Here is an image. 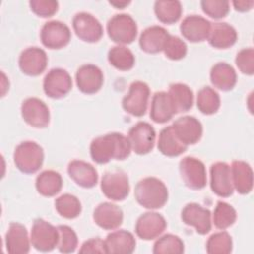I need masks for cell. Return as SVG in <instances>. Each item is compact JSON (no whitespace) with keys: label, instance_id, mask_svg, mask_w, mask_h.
<instances>
[{"label":"cell","instance_id":"13","mask_svg":"<svg viewBox=\"0 0 254 254\" xmlns=\"http://www.w3.org/2000/svg\"><path fill=\"white\" fill-rule=\"evenodd\" d=\"M21 114L24 121L35 128H45L50 123L49 107L37 97H29L23 101Z\"/></svg>","mask_w":254,"mask_h":254},{"label":"cell","instance_id":"16","mask_svg":"<svg viewBox=\"0 0 254 254\" xmlns=\"http://www.w3.org/2000/svg\"><path fill=\"white\" fill-rule=\"evenodd\" d=\"M210 188L221 197L230 196L233 191L230 167L225 162H216L210 167Z\"/></svg>","mask_w":254,"mask_h":254},{"label":"cell","instance_id":"46","mask_svg":"<svg viewBox=\"0 0 254 254\" xmlns=\"http://www.w3.org/2000/svg\"><path fill=\"white\" fill-rule=\"evenodd\" d=\"M232 4H233L235 10H237L239 12H246V11H249L253 7L254 1H252V0H250V1H245V0L233 1Z\"/></svg>","mask_w":254,"mask_h":254},{"label":"cell","instance_id":"9","mask_svg":"<svg viewBox=\"0 0 254 254\" xmlns=\"http://www.w3.org/2000/svg\"><path fill=\"white\" fill-rule=\"evenodd\" d=\"M156 132L151 124L140 121L136 123L128 132V140L131 149L138 155L150 153L155 144Z\"/></svg>","mask_w":254,"mask_h":254},{"label":"cell","instance_id":"3","mask_svg":"<svg viewBox=\"0 0 254 254\" xmlns=\"http://www.w3.org/2000/svg\"><path fill=\"white\" fill-rule=\"evenodd\" d=\"M43 162V148L34 141H24L14 151V163L22 173H36L42 167Z\"/></svg>","mask_w":254,"mask_h":254},{"label":"cell","instance_id":"43","mask_svg":"<svg viewBox=\"0 0 254 254\" xmlns=\"http://www.w3.org/2000/svg\"><path fill=\"white\" fill-rule=\"evenodd\" d=\"M235 64L242 73L252 75L254 73V50L252 48L240 50L236 55Z\"/></svg>","mask_w":254,"mask_h":254},{"label":"cell","instance_id":"10","mask_svg":"<svg viewBox=\"0 0 254 254\" xmlns=\"http://www.w3.org/2000/svg\"><path fill=\"white\" fill-rule=\"evenodd\" d=\"M71 76L64 68H52L44 77L43 88L51 98L58 99L65 96L71 90Z\"/></svg>","mask_w":254,"mask_h":254},{"label":"cell","instance_id":"27","mask_svg":"<svg viewBox=\"0 0 254 254\" xmlns=\"http://www.w3.org/2000/svg\"><path fill=\"white\" fill-rule=\"evenodd\" d=\"M233 188L241 194L249 193L253 188V171L244 161H233L230 167Z\"/></svg>","mask_w":254,"mask_h":254},{"label":"cell","instance_id":"6","mask_svg":"<svg viewBox=\"0 0 254 254\" xmlns=\"http://www.w3.org/2000/svg\"><path fill=\"white\" fill-rule=\"evenodd\" d=\"M150 88L144 81H133L129 86L128 93L122 99L123 109L136 117H141L146 113Z\"/></svg>","mask_w":254,"mask_h":254},{"label":"cell","instance_id":"32","mask_svg":"<svg viewBox=\"0 0 254 254\" xmlns=\"http://www.w3.org/2000/svg\"><path fill=\"white\" fill-rule=\"evenodd\" d=\"M174 103L177 113L186 112L192 107L193 93L192 90L185 83H173L168 91Z\"/></svg>","mask_w":254,"mask_h":254},{"label":"cell","instance_id":"36","mask_svg":"<svg viewBox=\"0 0 254 254\" xmlns=\"http://www.w3.org/2000/svg\"><path fill=\"white\" fill-rule=\"evenodd\" d=\"M55 207L61 216L67 219H73L81 212V203L79 199L70 193H64L56 198Z\"/></svg>","mask_w":254,"mask_h":254},{"label":"cell","instance_id":"21","mask_svg":"<svg viewBox=\"0 0 254 254\" xmlns=\"http://www.w3.org/2000/svg\"><path fill=\"white\" fill-rule=\"evenodd\" d=\"M93 220L105 230L118 228L123 221L122 209L112 202H101L93 211Z\"/></svg>","mask_w":254,"mask_h":254},{"label":"cell","instance_id":"35","mask_svg":"<svg viewBox=\"0 0 254 254\" xmlns=\"http://www.w3.org/2000/svg\"><path fill=\"white\" fill-rule=\"evenodd\" d=\"M196 106L198 110L205 114L211 115L220 107L219 94L210 86H204L197 92Z\"/></svg>","mask_w":254,"mask_h":254},{"label":"cell","instance_id":"19","mask_svg":"<svg viewBox=\"0 0 254 254\" xmlns=\"http://www.w3.org/2000/svg\"><path fill=\"white\" fill-rule=\"evenodd\" d=\"M76 85L85 94L96 93L103 84V73L101 69L91 64H83L76 70Z\"/></svg>","mask_w":254,"mask_h":254},{"label":"cell","instance_id":"47","mask_svg":"<svg viewBox=\"0 0 254 254\" xmlns=\"http://www.w3.org/2000/svg\"><path fill=\"white\" fill-rule=\"evenodd\" d=\"M109 3L117 9H123L126 5L130 3V1H109Z\"/></svg>","mask_w":254,"mask_h":254},{"label":"cell","instance_id":"5","mask_svg":"<svg viewBox=\"0 0 254 254\" xmlns=\"http://www.w3.org/2000/svg\"><path fill=\"white\" fill-rule=\"evenodd\" d=\"M100 188L107 198L115 201L123 200L130 190L128 176L122 170L107 171L102 176Z\"/></svg>","mask_w":254,"mask_h":254},{"label":"cell","instance_id":"2","mask_svg":"<svg viewBox=\"0 0 254 254\" xmlns=\"http://www.w3.org/2000/svg\"><path fill=\"white\" fill-rule=\"evenodd\" d=\"M134 194L138 203L148 209L163 207L169 196L166 185L155 177H147L140 180L135 187Z\"/></svg>","mask_w":254,"mask_h":254},{"label":"cell","instance_id":"25","mask_svg":"<svg viewBox=\"0 0 254 254\" xmlns=\"http://www.w3.org/2000/svg\"><path fill=\"white\" fill-rule=\"evenodd\" d=\"M177 113L171 96L166 91H157L153 95L150 117L156 123H166Z\"/></svg>","mask_w":254,"mask_h":254},{"label":"cell","instance_id":"24","mask_svg":"<svg viewBox=\"0 0 254 254\" xmlns=\"http://www.w3.org/2000/svg\"><path fill=\"white\" fill-rule=\"evenodd\" d=\"M170 34L161 26H151L146 28L140 35L139 45L142 51L148 54H157L164 50Z\"/></svg>","mask_w":254,"mask_h":254},{"label":"cell","instance_id":"44","mask_svg":"<svg viewBox=\"0 0 254 254\" xmlns=\"http://www.w3.org/2000/svg\"><path fill=\"white\" fill-rule=\"evenodd\" d=\"M31 10L43 18L52 17L59 8L58 1L55 0H32L30 1Z\"/></svg>","mask_w":254,"mask_h":254},{"label":"cell","instance_id":"38","mask_svg":"<svg viewBox=\"0 0 254 254\" xmlns=\"http://www.w3.org/2000/svg\"><path fill=\"white\" fill-rule=\"evenodd\" d=\"M185 250L183 240L174 234L161 236L154 244L153 253L155 254H181Z\"/></svg>","mask_w":254,"mask_h":254},{"label":"cell","instance_id":"4","mask_svg":"<svg viewBox=\"0 0 254 254\" xmlns=\"http://www.w3.org/2000/svg\"><path fill=\"white\" fill-rule=\"evenodd\" d=\"M107 34L117 44H130L137 36V24L129 14H116L107 22Z\"/></svg>","mask_w":254,"mask_h":254},{"label":"cell","instance_id":"34","mask_svg":"<svg viewBox=\"0 0 254 254\" xmlns=\"http://www.w3.org/2000/svg\"><path fill=\"white\" fill-rule=\"evenodd\" d=\"M107 58L110 64L119 70H129L135 64V57L132 51L122 45L112 47Z\"/></svg>","mask_w":254,"mask_h":254},{"label":"cell","instance_id":"14","mask_svg":"<svg viewBox=\"0 0 254 254\" xmlns=\"http://www.w3.org/2000/svg\"><path fill=\"white\" fill-rule=\"evenodd\" d=\"M181 217L184 223L193 226L198 234L204 235L211 230V213L198 203H188L182 210Z\"/></svg>","mask_w":254,"mask_h":254},{"label":"cell","instance_id":"29","mask_svg":"<svg viewBox=\"0 0 254 254\" xmlns=\"http://www.w3.org/2000/svg\"><path fill=\"white\" fill-rule=\"evenodd\" d=\"M237 80L235 69L227 63H217L210 69V81L214 87L222 90H231Z\"/></svg>","mask_w":254,"mask_h":254},{"label":"cell","instance_id":"26","mask_svg":"<svg viewBox=\"0 0 254 254\" xmlns=\"http://www.w3.org/2000/svg\"><path fill=\"white\" fill-rule=\"evenodd\" d=\"M106 253L130 254L135 250L136 240L134 235L124 229L109 233L104 240Z\"/></svg>","mask_w":254,"mask_h":254},{"label":"cell","instance_id":"31","mask_svg":"<svg viewBox=\"0 0 254 254\" xmlns=\"http://www.w3.org/2000/svg\"><path fill=\"white\" fill-rule=\"evenodd\" d=\"M63 187V179L60 173L46 170L36 178V189L44 196H54L59 193Z\"/></svg>","mask_w":254,"mask_h":254},{"label":"cell","instance_id":"20","mask_svg":"<svg viewBox=\"0 0 254 254\" xmlns=\"http://www.w3.org/2000/svg\"><path fill=\"white\" fill-rule=\"evenodd\" d=\"M211 23L198 15H189L181 23L180 30L183 37L190 42L198 43L208 38Z\"/></svg>","mask_w":254,"mask_h":254},{"label":"cell","instance_id":"18","mask_svg":"<svg viewBox=\"0 0 254 254\" xmlns=\"http://www.w3.org/2000/svg\"><path fill=\"white\" fill-rule=\"evenodd\" d=\"M172 126L179 140L187 146L197 143L202 136V125L193 116L180 117L174 121Z\"/></svg>","mask_w":254,"mask_h":254},{"label":"cell","instance_id":"23","mask_svg":"<svg viewBox=\"0 0 254 254\" xmlns=\"http://www.w3.org/2000/svg\"><path fill=\"white\" fill-rule=\"evenodd\" d=\"M31 239L28 236L26 227L18 222L9 225L5 237L6 249L12 254H25L30 251Z\"/></svg>","mask_w":254,"mask_h":254},{"label":"cell","instance_id":"28","mask_svg":"<svg viewBox=\"0 0 254 254\" xmlns=\"http://www.w3.org/2000/svg\"><path fill=\"white\" fill-rule=\"evenodd\" d=\"M207 40L209 45L215 49H227L236 43L237 33L227 23H214L211 25Z\"/></svg>","mask_w":254,"mask_h":254},{"label":"cell","instance_id":"22","mask_svg":"<svg viewBox=\"0 0 254 254\" xmlns=\"http://www.w3.org/2000/svg\"><path fill=\"white\" fill-rule=\"evenodd\" d=\"M67 173L76 185L85 189L93 188L98 181V175L95 168L91 164L81 160H73L69 162Z\"/></svg>","mask_w":254,"mask_h":254},{"label":"cell","instance_id":"30","mask_svg":"<svg viewBox=\"0 0 254 254\" xmlns=\"http://www.w3.org/2000/svg\"><path fill=\"white\" fill-rule=\"evenodd\" d=\"M158 149L167 157H178L188 149V146L179 140L174 132L173 126L170 125L161 130L158 140Z\"/></svg>","mask_w":254,"mask_h":254},{"label":"cell","instance_id":"8","mask_svg":"<svg viewBox=\"0 0 254 254\" xmlns=\"http://www.w3.org/2000/svg\"><path fill=\"white\" fill-rule=\"evenodd\" d=\"M179 170L185 185L191 190H201L206 186L204 164L194 157H185L180 161Z\"/></svg>","mask_w":254,"mask_h":254},{"label":"cell","instance_id":"45","mask_svg":"<svg viewBox=\"0 0 254 254\" xmlns=\"http://www.w3.org/2000/svg\"><path fill=\"white\" fill-rule=\"evenodd\" d=\"M79 253H106L105 242L99 237H94L83 242Z\"/></svg>","mask_w":254,"mask_h":254},{"label":"cell","instance_id":"42","mask_svg":"<svg viewBox=\"0 0 254 254\" xmlns=\"http://www.w3.org/2000/svg\"><path fill=\"white\" fill-rule=\"evenodd\" d=\"M200 6L202 11L213 19L224 18L229 12V2L226 0H203Z\"/></svg>","mask_w":254,"mask_h":254},{"label":"cell","instance_id":"33","mask_svg":"<svg viewBox=\"0 0 254 254\" xmlns=\"http://www.w3.org/2000/svg\"><path fill=\"white\" fill-rule=\"evenodd\" d=\"M154 10L159 21L171 25L179 21L183 8L178 0H158L155 2Z\"/></svg>","mask_w":254,"mask_h":254},{"label":"cell","instance_id":"39","mask_svg":"<svg viewBox=\"0 0 254 254\" xmlns=\"http://www.w3.org/2000/svg\"><path fill=\"white\" fill-rule=\"evenodd\" d=\"M232 251V239L228 232L213 233L206 241V252L209 254H228Z\"/></svg>","mask_w":254,"mask_h":254},{"label":"cell","instance_id":"7","mask_svg":"<svg viewBox=\"0 0 254 254\" xmlns=\"http://www.w3.org/2000/svg\"><path fill=\"white\" fill-rule=\"evenodd\" d=\"M31 243L35 249L42 252L52 251L59 242V230L48 221L37 218L31 229Z\"/></svg>","mask_w":254,"mask_h":254},{"label":"cell","instance_id":"15","mask_svg":"<svg viewBox=\"0 0 254 254\" xmlns=\"http://www.w3.org/2000/svg\"><path fill=\"white\" fill-rule=\"evenodd\" d=\"M167 221L158 212H145L139 216L135 225L138 237L143 240H152L159 237L166 229Z\"/></svg>","mask_w":254,"mask_h":254},{"label":"cell","instance_id":"12","mask_svg":"<svg viewBox=\"0 0 254 254\" xmlns=\"http://www.w3.org/2000/svg\"><path fill=\"white\" fill-rule=\"evenodd\" d=\"M40 37L45 47L49 49H62L69 43L71 33L64 23L53 20L43 25Z\"/></svg>","mask_w":254,"mask_h":254},{"label":"cell","instance_id":"11","mask_svg":"<svg viewBox=\"0 0 254 254\" xmlns=\"http://www.w3.org/2000/svg\"><path fill=\"white\" fill-rule=\"evenodd\" d=\"M72 27L76 36L87 43H95L103 35L100 22L87 12L76 13L72 19Z\"/></svg>","mask_w":254,"mask_h":254},{"label":"cell","instance_id":"40","mask_svg":"<svg viewBox=\"0 0 254 254\" xmlns=\"http://www.w3.org/2000/svg\"><path fill=\"white\" fill-rule=\"evenodd\" d=\"M59 242L58 249L62 253H71L73 252L78 243L77 235L74 230L67 225H59Z\"/></svg>","mask_w":254,"mask_h":254},{"label":"cell","instance_id":"41","mask_svg":"<svg viewBox=\"0 0 254 254\" xmlns=\"http://www.w3.org/2000/svg\"><path fill=\"white\" fill-rule=\"evenodd\" d=\"M164 53L167 58L173 61H179L185 58L188 52L187 44L177 36L170 35L164 47Z\"/></svg>","mask_w":254,"mask_h":254},{"label":"cell","instance_id":"37","mask_svg":"<svg viewBox=\"0 0 254 254\" xmlns=\"http://www.w3.org/2000/svg\"><path fill=\"white\" fill-rule=\"evenodd\" d=\"M236 217V210L232 205L225 201H217L212 215V221L216 228L224 230L230 227L235 222Z\"/></svg>","mask_w":254,"mask_h":254},{"label":"cell","instance_id":"17","mask_svg":"<svg viewBox=\"0 0 254 254\" xmlns=\"http://www.w3.org/2000/svg\"><path fill=\"white\" fill-rule=\"evenodd\" d=\"M48 57L46 52L38 47L25 49L19 57V66L21 70L30 76L41 74L47 67Z\"/></svg>","mask_w":254,"mask_h":254},{"label":"cell","instance_id":"1","mask_svg":"<svg viewBox=\"0 0 254 254\" xmlns=\"http://www.w3.org/2000/svg\"><path fill=\"white\" fill-rule=\"evenodd\" d=\"M89 149L91 159L97 164H106L112 159L124 160L130 156L132 150L128 137L118 132L94 138Z\"/></svg>","mask_w":254,"mask_h":254}]
</instances>
